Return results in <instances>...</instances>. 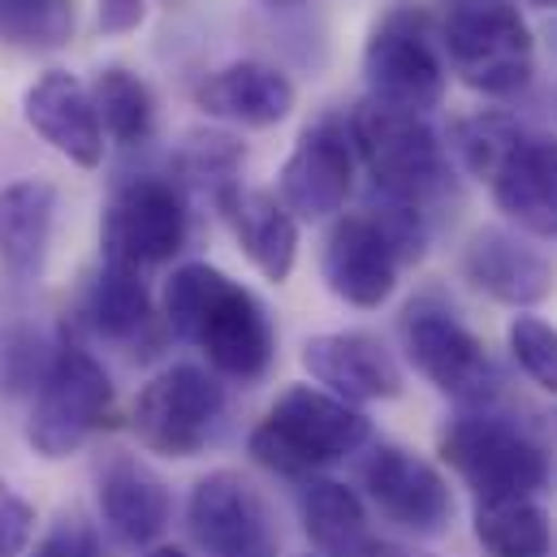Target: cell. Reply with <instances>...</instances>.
<instances>
[{
	"mask_svg": "<svg viewBox=\"0 0 557 557\" xmlns=\"http://www.w3.org/2000/svg\"><path fill=\"white\" fill-rule=\"evenodd\" d=\"M164 315L182 342H195L221 376L256 381L273 363V320L264 302L212 264H182L164 285Z\"/></svg>",
	"mask_w": 557,
	"mask_h": 557,
	"instance_id": "1",
	"label": "cell"
},
{
	"mask_svg": "<svg viewBox=\"0 0 557 557\" xmlns=\"http://www.w3.org/2000/svg\"><path fill=\"white\" fill-rule=\"evenodd\" d=\"M368 436L372 423L359 407L315 385H289L251 432V454L277 475H311L315 467L355 454Z\"/></svg>",
	"mask_w": 557,
	"mask_h": 557,
	"instance_id": "2",
	"label": "cell"
},
{
	"mask_svg": "<svg viewBox=\"0 0 557 557\" xmlns=\"http://www.w3.org/2000/svg\"><path fill=\"white\" fill-rule=\"evenodd\" d=\"M436 39L449 70L480 96L506 100L532 83V30L515 0H454Z\"/></svg>",
	"mask_w": 557,
	"mask_h": 557,
	"instance_id": "3",
	"label": "cell"
},
{
	"mask_svg": "<svg viewBox=\"0 0 557 557\" xmlns=\"http://www.w3.org/2000/svg\"><path fill=\"white\" fill-rule=\"evenodd\" d=\"M113 411H117V389L104 363L74 342L57 346L35 385V411L26 423V441L44 458H65L83 449L91 432L109 428Z\"/></svg>",
	"mask_w": 557,
	"mask_h": 557,
	"instance_id": "4",
	"label": "cell"
},
{
	"mask_svg": "<svg viewBox=\"0 0 557 557\" xmlns=\"http://www.w3.org/2000/svg\"><path fill=\"white\" fill-rule=\"evenodd\" d=\"M441 458L454 467V475L480 502L532 497L549 480L545 449L519 423H506V419L484 416V411L454 419L441 432Z\"/></svg>",
	"mask_w": 557,
	"mask_h": 557,
	"instance_id": "5",
	"label": "cell"
},
{
	"mask_svg": "<svg viewBox=\"0 0 557 557\" xmlns=\"http://www.w3.org/2000/svg\"><path fill=\"white\" fill-rule=\"evenodd\" d=\"M346 126H350V143L363 156L381 195L403 199V203H419L428 190L441 186V177H445L441 143L419 113L381 104V100L368 96L350 113Z\"/></svg>",
	"mask_w": 557,
	"mask_h": 557,
	"instance_id": "6",
	"label": "cell"
},
{
	"mask_svg": "<svg viewBox=\"0 0 557 557\" xmlns=\"http://www.w3.org/2000/svg\"><path fill=\"white\" fill-rule=\"evenodd\" d=\"M363 78H368L372 100L419 113V117L441 104L445 61H441V44L423 13L394 9L372 26L368 48H363Z\"/></svg>",
	"mask_w": 557,
	"mask_h": 557,
	"instance_id": "7",
	"label": "cell"
},
{
	"mask_svg": "<svg viewBox=\"0 0 557 557\" xmlns=\"http://www.w3.org/2000/svg\"><path fill=\"white\" fill-rule=\"evenodd\" d=\"M221 411H225V389L216 385V376H208L195 363H177L143 385L131 423L151 454L190 458L208 445V432Z\"/></svg>",
	"mask_w": 557,
	"mask_h": 557,
	"instance_id": "8",
	"label": "cell"
},
{
	"mask_svg": "<svg viewBox=\"0 0 557 557\" xmlns=\"http://www.w3.org/2000/svg\"><path fill=\"white\" fill-rule=\"evenodd\" d=\"M186 243V203L164 177H131L113 190L100 225V247L109 264L151 269L182 251Z\"/></svg>",
	"mask_w": 557,
	"mask_h": 557,
	"instance_id": "9",
	"label": "cell"
},
{
	"mask_svg": "<svg viewBox=\"0 0 557 557\" xmlns=\"http://www.w3.org/2000/svg\"><path fill=\"white\" fill-rule=\"evenodd\" d=\"M186 523L208 557H281V532L269 502L238 471H212L190 488Z\"/></svg>",
	"mask_w": 557,
	"mask_h": 557,
	"instance_id": "10",
	"label": "cell"
},
{
	"mask_svg": "<svg viewBox=\"0 0 557 557\" xmlns=\"http://www.w3.org/2000/svg\"><path fill=\"white\" fill-rule=\"evenodd\" d=\"M407 355L419 372L462 407H488L497 394V368L484 342L449 311L411 307L407 311Z\"/></svg>",
	"mask_w": 557,
	"mask_h": 557,
	"instance_id": "11",
	"label": "cell"
},
{
	"mask_svg": "<svg viewBox=\"0 0 557 557\" xmlns=\"http://www.w3.org/2000/svg\"><path fill=\"white\" fill-rule=\"evenodd\" d=\"M281 203L294 212V221H324L342 212L355 186V143L350 126L342 117H320L311 122L289 160L281 164Z\"/></svg>",
	"mask_w": 557,
	"mask_h": 557,
	"instance_id": "12",
	"label": "cell"
},
{
	"mask_svg": "<svg viewBox=\"0 0 557 557\" xmlns=\"http://www.w3.org/2000/svg\"><path fill=\"white\" fill-rule=\"evenodd\" d=\"M363 484L376 510L416 536H441L454 519V497L441 471L403 445H381L363 467Z\"/></svg>",
	"mask_w": 557,
	"mask_h": 557,
	"instance_id": "13",
	"label": "cell"
},
{
	"mask_svg": "<svg viewBox=\"0 0 557 557\" xmlns=\"http://www.w3.org/2000/svg\"><path fill=\"white\" fill-rule=\"evenodd\" d=\"M302 368L324 394L350 407L403 394V368L389 355V346L372 333H320L302 346Z\"/></svg>",
	"mask_w": 557,
	"mask_h": 557,
	"instance_id": "14",
	"label": "cell"
},
{
	"mask_svg": "<svg viewBox=\"0 0 557 557\" xmlns=\"http://www.w3.org/2000/svg\"><path fill=\"white\" fill-rule=\"evenodd\" d=\"M320 273H324V285L350 302V307H381L394 285H398V256L394 247L385 243L381 225L363 212L355 216H342L333 221L329 238H324V256H320Z\"/></svg>",
	"mask_w": 557,
	"mask_h": 557,
	"instance_id": "15",
	"label": "cell"
},
{
	"mask_svg": "<svg viewBox=\"0 0 557 557\" xmlns=\"http://www.w3.org/2000/svg\"><path fill=\"white\" fill-rule=\"evenodd\" d=\"M22 117L65 160H74L83 169H96L104 160V131H100L91 91L74 74H65V70L39 74L22 96Z\"/></svg>",
	"mask_w": 557,
	"mask_h": 557,
	"instance_id": "16",
	"label": "cell"
},
{
	"mask_svg": "<svg viewBox=\"0 0 557 557\" xmlns=\"http://www.w3.org/2000/svg\"><path fill=\"white\" fill-rule=\"evenodd\" d=\"M467 281L506 307H536L554 294V264L510 230H475L462 251Z\"/></svg>",
	"mask_w": 557,
	"mask_h": 557,
	"instance_id": "17",
	"label": "cell"
},
{
	"mask_svg": "<svg viewBox=\"0 0 557 557\" xmlns=\"http://www.w3.org/2000/svg\"><path fill=\"white\" fill-rule=\"evenodd\" d=\"M294 83L281 74L277 65L264 61H234L216 74H208L195 87V104L230 126H247V131H269L294 113Z\"/></svg>",
	"mask_w": 557,
	"mask_h": 557,
	"instance_id": "18",
	"label": "cell"
},
{
	"mask_svg": "<svg viewBox=\"0 0 557 557\" xmlns=\"http://www.w3.org/2000/svg\"><path fill=\"white\" fill-rule=\"evenodd\" d=\"M497 208L528 234L557 238V143L541 135H523L519 147L493 173Z\"/></svg>",
	"mask_w": 557,
	"mask_h": 557,
	"instance_id": "19",
	"label": "cell"
},
{
	"mask_svg": "<svg viewBox=\"0 0 557 557\" xmlns=\"http://www.w3.org/2000/svg\"><path fill=\"white\" fill-rule=\"evenodd\" d=\"M216 199H221V212H225L243 256L273 285H281L294 273V260H298V221H294V212L273 190H256V186H230Z\"/></svg>",
	"mask_w": 557,
	"mask_h": 557,
	"instance_id": "20",
	"label": "cell"
},
{
	"mask_svg": "<svg viewBox=\"0 0 557 557\" xmlns=\"http://www.w3.org/2000/svg\"><path fill=\"white\" fill-rule=\"evenodd\" d=\"M57 225V186L48 177H22L0 190V260L17 281L39 277Z\"/></svg>",
	"mask_w": 557,
	"mask_h": 557,
	"instance_id": "21",
	"label": "cell"
},
{
	"mask_svg": "<svg viewBox=\"0 0 557 557\" xmlns=\"http://www.w3.org/2000/svg\"><path fill=\"white\" fill-rule=\"evenodd\" d=\"M100 515L122 545H151L169 523V488L139 458H113L100 475Z\"/></svg>",
	"mask_w": 557,
	"mask_h": 557,
	"instance_id": "22",
	"label": "cell"
},
{
	"mask_svg": "<svg viewBox=\"0 0 557 557\" xmlns=\"http://www.w3.org/2000/svg\"><path fill=\"white\" fill-rule=\"evenodd\" d=\"M302 528L311 545L329 557H372L376 541L368 536L363 502L337 480H307L298 493Z\"/></svg>",
	"mask_w": 557,
	"mask_h": 557,
	"instance_id": "23",
	"label": "cell"
},
{
	"mask_svg": "<svg viewBox=\"0 0 557 557\" xmlns=\"http://www.w3.org/2000/svg\"><path fill=\"white\" fill-rule=\"evenodd\" d=\"M475 541L493 557H545L554 549V523L532 497L480 502Z\"/></svg>",
	"mask_w": 557,
	"mask_h": 557,
	"instance_id": "24",
	"label": "cell"
},
{
	"mask_svg": "<svg viewBox=\"0 0 557 557\" xmlns=\"http://www.w3.org/2000/svg\"><path fill=\"white\" fill-rule=\"evenodd\" d=\"M83 315L87 324L109 337V342H126L135 337L143 324L151 320V298H147V285L139 281L135 269H122V264H104L91 289H87V302H83Z\"/></svg>",
	"mask_w": 557,
	"mask_h": 557,
	"instance_id": "25",
	"label": "cell"
},
{
	"mask_svg": "<svg viewBox=\"0 0 557 557\" xmlns=\"http://www.w3.org/2000/svg\"><path fill=\"white\" fill-rule=\"evenodd\" d=\"M91 91V104H96V117H100V131L122 147H135L151 135V122H156V100L147 91L139 74H131L126 65H109L96 74V83L87 87Z\"/></svg>",
	"mask_w": 557,
	"mask_h": 557,
	"instance_id": "26",
	"label": "cell"
},
{
	"mask_svg": "<svg viewBox=\"0 0 557 557\" xmlns=\"http://www.w3.org/2000/svg\"><path fill=\"white\" fill-rule=\"evenodd\" d=\"M74 35V0H0V39L22 52L65 48Z\"/></svg>",
	"mask_w": 557,
	"mask_h": 557,
	"instance_id": "27",
	"label": "cell"
},
{
	"mask_svg": "<svg viewBox=\"0 0 557 557\" xmlns=\"http://www.w3.org/2000/svg\"><path fill=\"white\" fill-rule=\"evenodd\" d=\"M519 139H523V126L506 113H475L454 126V147H458L462 164L484 182H493V173L519 147Z\"/></svg>",
	"mask_w": 557,
	"mask_h": 557,
	"instance_id": "28",
	"label": "cell"
},
{
	"mask_svg": "<svg viewBox=\"0 0 557 557\" xmlns=\"http://www.w3.org/2000/svg\"><path fill=\"white\" fill-rule=\"evenodd\" d=\"M177 164L190 182H216V195L230 190L238 164H243V143L221 135V131H195L177 147Z\"/></svg>",
	"mask_w": 557,
	"mask_h": 557,
	"instance_id": "29",
	"label": "cell"
},
{
	"mask_svg": "<svg viewBox=\"0 0 557 557\" xmlns=\"http://www.w3.org/2000/svg\"><path fill=\"white\" fill-rule=\"evenodd\" d=\"M506 342H510V355L515 363L545 389L557 394V329L541 315H515L510 329H506Z\"/></svg>",
	"mask_w": 557,
	"mask_h": 557,
	"instance_id": "30",
	"label": "cell"
},
{
	"mask_svg": "<svg viewBox=\"0 0 557 557\" xmlns=\"http://www.w3.org/2000/svg\"><path fill=\"white\" fill-rule=\"evenodd\" d=\"M52 350H44L39 333L35 329H4L0 333V389L4 394H22V389H35L44 368H48Z\"/></svg>",
	"mask_w": 557,
	"mask_h": 557,
	"instance_id": "31",
	"label": "cell"
},
{
	"mask_svg": "<svg viewBox=\"0 0 557 557\" xmlns=\"http://www.w3.org/2000/svg\"><path fill=\"white\" fill-rule=\"evenodd\" d=\"M372 221L381 225V234H385V243L394 247L398 264H416L419 256H423L428 230H423L419 203H403V199L381 195V208H372Z\"/></svg>",
	"mask_w": 557,
	"mask_h": 557,
	"instance_id": "32",
	"label": "cell"
},
{
	"mask_svg": "<svg viewBox=\"0 0 557 557\" xmlns=\"http://www.w3.org/2000/svg\"><path fill=\"white\" fill-rule=\"evenodd\" d=\"M35 532V510L0 480V557H22Z\"/></svg>",
	"mask_w": 557,
	"mask_h": 557,
	"instance_id": "33",
	"label": "cell"
},
{
	"mask_svg": "<svg viewBox=\"0 0 557 557\" xmlns=\"http://www.w3.org/2000/svg\"><path fill=\"white\" fill-rule=\"evenodd\" d=\"M35 557H104L96 532L83 519H57L48 536L35 545Z\"/></svg>",
	"mask_w": 557,
	"mask_h": 557,
	"instance_id": "34",
	"label": "cell"
},
{
	"mask_svg": "<svg viewBox=\"0 0 557 557\" xmlns=\"http://www.w3.org/2000/svg\"><path fill=\"white\" fill-rule=\"evenodd\" d=\"M147 13V0H100V26L104 30H135Z\"/></svg>",
	"mask_w": 557,
	"mask_h": 557,
	"instance_id": "35",
	"label": "cell"
},
{
	"mask_svg": "<svg viewBox=\"0 0 557 557\" xmlns=\"http://www.w3.org/2000/svg\"><path fill=\"white\" fill-rule=\"evenodd\" d=\"M143 557H186V554L173 549V545H160V549H151V554H143Z\"/></svg>",
	"mask_w": 557,
	"mask_h": 557,
	"instance_id": "36",
	"label": "cell"
},
{
	"mask_svg": "<svg viewBox=\"0 0 557 557\" xmlns=\"http://www.w3.org/2000/svg\"><path fill=\"white\" fill-rule=\"evenodd\" d=\"M523 4H532V9H554L557 13V0H523Z\"/></svg>",
	"mask_w": 557,
	"mask_h": 557,
	"instance_id": "37",
	"label": "cell"
},
{
	"mask_svg": "<svg viewBox=\"0 0 557 557\" xmlns=\"http://www.w3.org/2000/svg\"><path fill=\"white\" fill-rule=\"evenodd\" d=\"M269 4H277V9H294V4H307V0H269Z\"/></svg>",
	"mask_w": 557,
	"mask_h": 557,
	"instance_id": "38",
	"label": "cell"
}]
</instances>
